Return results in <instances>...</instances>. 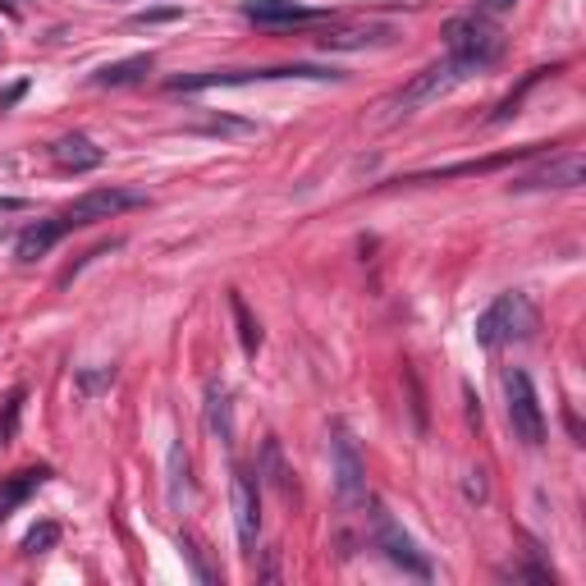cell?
Returning a JSON list of instances; mask_svg holds the SVG:
<instances>
[{"label":"cell","instance_id":"8992f818","mask_svg":"<svg viewBox=\"0 0 586 586\" xmlns=\"http://www.w3.org/2000/svg\"><path fill=\"white\" fill-rule=\"evenodd\" d=\"M133 207H147V193H138V188H92V193L74 197L60 211V220H65V229H87V225H97V220H110Z\"/></svg>","mask_w":586,"mask_h":586},{"label":"cell","instance_id":"8fae6325","mask_svg":"<svg viewBox=\"0 0 586 586\" xmlns=\"http://www.w3.org/2000/svg\"><path fill=\"white\" fill-rule=\"evenodd\" d=\"M326 10H307L298 0H243V19L261 23V28H293V23H312Z\"/></svg>","mask_w":586,"mask_h":586},{"label":"cell","instance_id":"52a82bcc","mask_svg":"<svg viewBox=\"0 0 586 586\" xmlns=\"http://www.w3.org/2000/svg\"><path fill=\"white\" fill-rule=\"evenodd\" d=\"M371 536H376V545L385 550V559H390L394 568H403V573H413V577H431V559L417 550L413 536L403 532L380 504H371Z\"/></svg>","mask_w":586,"mask_h":586},{"label":"cell","instance_id":"7a4b0ae2","mask_svg":"<svg viewBox=\"0 0 586 586\" xmlns=\"http://www.w3.org/2000/svg\"><path fill=\"white\" fill-rule=\"evenodd\" d=\"M541 330V312L527 293H500L486 312L477 316V344L486 348H500V344H522V339H532Z\"/></svg>","mask_w":586,"mask_h":586},{"label":"cell","instance_id":"d6986e66","mask_svg":"<svg viewBox=\"0 0 586 586\" xmlns=\"http://www.w3.org/2000/svg\"><path fill=\"white\" fill-rule=\"evenodd\" d=\"M229 312H234V321H239V344L248 358H257V348H261V321L248 312V303H243V293L239 289H229Z\"/></svg>","mask_w":586,"mask_h":586},{"label":"cell","instance_id":"6da1fadb","mask_svg":"<svg viewBox=\"0 0 586 586\" xmlns=\"http://www.w3.org/2000/svg\"><path fill=\"white\" fill-rule=\"evenodd\" d=\"M280 78H307V83H339V69L326 65H271V69H202L179 74L165 83V92H211V87H248V83H280Z\"/></svg>","mask_w":586,"mask_h":586},{"label":"cell","instance_id":"5b68a950","mask_svg":"<svg viewBox=\"0 0 586 586\" xmlns=\"http://www.w3.org/2000/svg\"><path fill=\"white\" fill-rule=\"evenodd\" d=\"M504 408H509V426L527 449L545 445V413H541V399H536V385L532 376L522 367L504 371Z\"/></svg>","mask_w":586,"mask_h":586},{"label":"cell","instance_id":"44dd1931","mask_svg":"<svg viewBox=\"0 0 586 586\" xmlns=\"http://www.w3.org/2000/svg\"><path fill=\"white\" fill-rule=\"evenodd\" d=\"M559 69H564V65H550V69H532V74L522 78V83L513 87L509 97H504L500 106H495V115H490V124H504V120H513V115H518V106H522V97H527V92H532L536 83H545V78H550V74H559Z\"/></svg>","mask_w":586,"mask_h":586},{"label":"cell","instance_id":"f1b7e54d","mask_svg":"<svg viewBox=\"0 0 586 586\" xmlns=\"http://www.w3.org/2000/svg\"><path fill=\"white\" fill-rule=\"evenodd\" d=\"M467 500H486V472H467Z\"/></svg>","mask_w":586,"mask_h":586},{"label":"cell","instance_id":"ba28073f","mask_svg":"<svg viewBox=\"0 0 586 586\" xmlns=\"http://www.w3.org/2000/svg\"><path fill=\"white\" fill-rule=\"evenodd\" d=\"M229 504H234V527H239L243 554H257V536H261V486L252 481L248 467H234V481H229Z\"/></svg>","mask_w":586,"mask_h":586},{"label":"cell","instance_id":"ffe728a7","mask_svg":"<svg viewBox=\"0 0 586 586\" xmlns=\"http://www.w3.org/2000/svg\"><path fill=\"white\" fill-rule=\"evenodd\" d=\"M193 500V481H188V449L174 440L170 445V504L174 509H184Z\"/></svg>","mask_w":586,"mask_h":586},{"label":"cell","instance_id":"484cf974","mask_svg":"<svg viewBox=\"0 0 586 586\" xmlns=\"http://www.w3.org/2000/svg\"><path fill=\"white\" fill-rule=\"evenodd\" d=\"M106 385H115V367L83 371V376H78V390H83V394H97V390H106Z\"/></svg>","mask_w":586,"mask_h":586},{"label":"cell","instance_id":"7c38bea8","mask_svg":"<svg viewBox=\"0 0 586 586\" xmlns=\"http://www.w3.org/2000/svg\"><path fill=\"white\" fill-rule=\"evenodd\" d=\"M51 161L69 174H87V170H97V165L106 161V152H101L87 133H65V138L51 142Z\"/></svg>","mask_w":586,"mask_h":586},{"label":"cell","instance_id":"d4e9b609","mask_svg":"<svg viewBox=\"0 0 586 586\" xmlns=\"http://www.w3.org/2000/svg\"><path fill=\"white\" fill-rule=\"evenodd\" d=\"M193 133H207V138H225V133H252L248 120H207V124H197Z\"/></svg>","mask_w":586,"mask_h":586},{"label":"cell","instance_id":"cb8c5ba5","mask_svg":"<svg viewBox=\"0 0 586 586\" xmlns=\"http://www.w3.org/2000/svg\"><path fill=\"white\" fill-rule=\"evenodd\" d=\"M60 545V522H37L33 532L23 536V554H46Z\"/></svg>","mask_w":586,"mask_h":586},{"label":"cell","instance_id":"ac0fdd59","mask_svg":"<svg viewBox=\"0 0 586 586\" xmlns=\"http://www.w3.org/2000/svg\"><path fill=\"white\" fill-rule=\"evenodd\" d=\"M316 42L326 51H362L376 42H394V28H344V33H321Z\"/></svg>","mask_w":586,"mask_h":586},{"label":"cell","instance_id":"e0dca14e","mask_svg":"<svg viewBox=\"0 0 586 586\" xmlns=\"http://www.w3.org/2000/svg\"><path fill=\"white\" fill-rule=\"evenodd\" d=\"M207 426L220 445H234V394H229L220 380L207 385Z\"/></svg>","mask_w":586,"mask_h":586},{"label":"cell","instance_id":"30bf717a","mask_svg":"<svg viewBox=\"0 0 586 586\" xmlns=\"http://www.w3.org/2000/svg\"><path fill=\"white\" fill-rule=\"evenodd\" d=\"M582 179H586L582 152H564V156H550L541 170L522 174L513 188H522V193H527V188H582Z\"/></svg>","mask_w":586,"mask_h":586},{"label":"cell","instance_id":"9c48e42d","mask_svg":"<svg viewBox=\"0 0 586 586\" xmlns=\"http://www.w3.org/2000/svg\"><path fill=\"white\" fill-rule=\"evenodd\" d=\"M330 477H335L339 504L358 509L367 500V463L358 458V449H353L348 435H335V445H330Z\"/></svg>","mask_w":586,"mask_h":586},{"label":"cell","instance_id":"83f0119b","mask_svg":"<svg viewBox=\"0 0 586 586\" xmlns=\"http://www.w3.org/2000/svg\"><path fill=\"white\" fill-rule=\"evenodd\" d=\"M184 554H188V564H193V573L202 577V582H216V573L207 568V559H202V550H197L193 541H184Z\"/></svg>","mask_w":586,"mask_h":586},{"label":"cell","instance_id":"1f68e13d","mask_svg":"<svg viewBox=\"0 0 586 586\" xmlns=\"http://www.w3.org/2000/svg\"><path fill=\"white\" fill-rule=\"evenodd\" d=\"M0 5H10V10H14V5H23V0H0Z\"/></svg>","mask_w":586,"mask_h":586},{"label":"cell","instance_id":"603a6c76","mask_svg":"<svg viewBox=\"0 0 586 586\" xmlns=\"http://www.w3.org/2000/svg\"><path fill=\"white\" fill-rule=\"evenodd\" d=\"M23 403H28V390H14L0 408V445H10L14 435H19V422H23Z\"/></svg>","mask_w":586,"mask_h":586},{"label":"cell","instance_id":"9a60e30c","mask_svg":"<svg viewBox=\"0 0 586 586\" xmlns=\"http://www.w3.org/2000/svg\"><path fill=\"white\" fill-rule=\"evenodd\" d=\"M69 229H65V220L60 216H51V220H37V225H28L19 234V243H14V257L19 261H37V257H46V252L55 248V243L65 239Z\"/></svg>","mask_w":586,"mask_h":586},{"label":"cell","instance_id":"4316f807","mask_svg":"<svg viewBox=\"0 0 586 586\" xmlns=\"http://www.w3.org/2000/svg\"><path fill=\"white\" fill-rule=\"evenodd\" d=\"M174 19H184V10H179V5H170V10H138V14H133V23H138V28H147V23H174Z\"/></svg>","mask_w":586,"mask_h":586},{"label":"cell","instance_id":"4fadbf2b","mask_svg":"<svg viewBox=\"0 0 586 586\" xmlns=\"http://www.w3.org/2000/svg\"><path fill=\"white\" fill-rule=\"evenodd\" d=\"M541 147H513V152H500V156H486V161H463V165H445V170H422V174H408L399 184H431V179H458V174H490L500 170L509 161H522V156H536Z\"/></svg>","mask_w":586,"mask_h":586},{"label":"cell","instance_id":"f546056e","mask_svg":"<svg viewBox=\"0 0 586 586\" xmlns=\"http://www.w3.org/2000/svg\"><path fill=\"white\" fill-rule=\"evenodd\" d=\"M518 0H477V14H509Z\"/></svg>","mask_w":586,"mask_h":586},{"label":"cell","instance_id":"277c9868","mask_svg":"<svg viewBox=\"0 0 586 586\" xmlns=\"http://www.w3.org/2000/svg\"><path fill=\"white\" fill-rule=\"evenodd\" d=\"M472 78V69L467 65H458L454 55H445V60H435V65H426L422 74L413 78V83L403 87L399 97L390 101V115H385V124H399V120H408V115H417L422 106H431V101H440V97H449L458 83H467Z\"/></svg>","mask_w":586,"mask_h":586},{"label":"cell","instance_id":"2e32d148","mask_svg":"<svg viewBox=\"0 0 586 586\" xmlns=\"http://www.w3.org/2000/svg\"><path fill=\"white\" fill-rule=\"evenodd\" d=\"M152 69H156V55L152 51H138V55H129V60L101 65L97 74H92V83H97V87H129V83H138V78H147Z\"/></svg>","mask_w":586,"mask_h":586},{"label":"cell","instance_id":"5bb4252c","mask_svg":"<svg viewBox=\"0 0 586 586\" xmlns=\"http://www.w3.org/2000/svg\"><path fill=\"white\" fill-rule=\"evenodd\" d=\"M46 481H51V467H19L14 477L0 481V522L10 518L19 504H28V495H37Z\"/></svg>","mask_w":586,"mask_h":586},{"label":"cell","instance_id":"3957f363","mask_svg":"<svg viewBox=\"0 0 586 586\" xmlns=\"http://www.w3.org/2000/svg\"><path fill=\"white\" fill-rule=\"evenodd\" d=\"M445 46L458 65H467L477 74V69L495 65L504 55V33L490 23V14H454L445 23Z\"/></svg>","mask_w":586,"mask_h":586},{"label":"cell","instance_id":"7402d4cb","mask_svg":"<svg viewBox=\"0 0 586 586\" xmlns=\"http://www.w3.org/2000/svg\"><path fill=\"white\" fill-rule=\"evenodd\" d=\"M261 472H266V481H271L275 490H280L284 500H293V472L284 467V458H280V440H266V449H261Z\"/></svg>","mask_w":586,"mask_h":586},{"label":"cell","instance_id":"4dcf8cb0","mask_svg":"<svg viewBox=\"0 0 586 586\" xmlns=\"http://www.w3.org/2000/svg\"><path fill=\"white\" fill-rule=\"evenodd\" d=\"M23 92H28V83H10V87H5V92H0V110H10L14 101L23 97Z\"/></svg>","mask_w":586,"mask_h":586}]
</instances>
